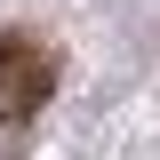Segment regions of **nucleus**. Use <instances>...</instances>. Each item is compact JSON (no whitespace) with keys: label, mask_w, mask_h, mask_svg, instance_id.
Instances as JSON below:
<instances>
[{"label":"nucleus","mask_w":160,"mask_h":160,"mask_svg":"<svg viewBox=\"0 0 160 160\" xmlns=\"http://www.w3.org/2000/svg\"><path fill=\"white\" fill-rule=\"evenodd\" d=\"M56 96V48L24 24L0 32V120L16 128V120H40V104Z\"/></svg>","instance_id":"1"}]
</instances>
